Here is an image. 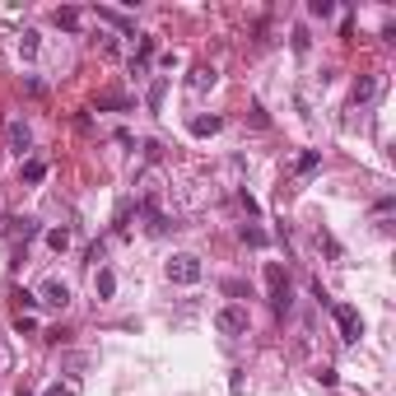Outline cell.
I'll list each match as a JSON object with an SVG mask.
<instances>
[{"label":"cell","instance_id":"6da1fadb","mask_svg":"<svg viewBox=\"0 0 396 396\" xmlns=\"http://www.w3.org/2000/svg\"><path fill=\"white\" fill-rule=\"evenodd\" d=\"M200 275H205V266H200V257H191V252H177V257L168 261V280H173V285H200Z\"/></svg>","mask_w":396,"mask_h":396},{"label":"cell","instance_id":"7a4b0ae2","mask_svg":"<svg viewBox=\"0 0 396 396\" xmlns=\"http://www.w3.org/2000/svg\"><path fill=\"white\" fill-rule=\"evenodd\" d=\"M331 317H335V326H340V340H345V345H354V340L364 335V317H359V308L331 303Z\"/></svg>","mask_w":396,"mask_h":396},{"label":"cell","instance_id":"3957f363","mask_svg":"<svg viewBox=\"0 0 396 396\" xmlns=\"http://www.w3.org/2000/svg\"><path fill=\"white\" fill-rule=\"evenodd\" d=\"M266 290H271V308L275 312H290V280H285V271L280 266H266Z\"/></svg>","mask_w":396,"mask_h":396},{"label":"cell","instance_id":"277c9868","mask_svg":"<svg viewBox=\"0 0 396 396\" xmlns=\"http://www.w3.org/2000/svg\"><path fill=\"white\" fill-rule=\"evenodd\" d=\"M214 331L219 335H243L247 331V308H219V312H214Z\"/></svg>","mask_w":396,"mask_h":396},{"label":"cell","instance_id":"5b68a950","mask_svg":"<svg viewBox=\"0 0 396 396\" xmlns=\"http://www.w3.org/2000/svg\"><path fill=\"white\" fill-rule=\"evenodd\" d=\"M38 303L65 308V303H70V285H65V280H47V285H42V299H38Z\"/></svg>","mask_w":396,"mask_h":396},{"label":"cell","instance_id":"8992f818","mask_svg":"<svg viewBox=\"0 0 396 396\" xmlns=\"http://www.w3.org/2000/svg\"><path fill=\"white\" fill-rule=\"evenodd\" d=\"M98 19H103V24H112V29L122 33V38H131V33H136V24H131L122 10H107V5H98Z\"/></svg>","mask_w":396,"mask_h":396},{"label":"cell","instance_id":"52a82bcc","mask_svg":"<svg viewBox=\"0 0 396 396\" xmlns=\"http://www.w3.org/2000/svg\"><path fill=\"white\" fill-rule=\"evenodd\" d=\"M378 89H382L378 75H359V79H354V103H368V98H378Z\"/></svg>","mask_w":396,"mask_h":396},{"label":"cell","instance_id":"ba28073f","mask_svg":"<svg viewBox=\"0 0 396 396\" xmlns=\"http://www.w3.org/2000/svg\"><path fill=\"white\" fill-rule=\"evenodd\" d=\"M219 131H224V117H214V112L210 117H191V136L205 140V136H219Z\"/></svg>","mask_w":396,"mask_h":396},{"label":"cell","instance_id":"9c48e42d","mask_svg":"<svg viewBox=\"0 0 396 396\" xmlns=\"http://www.w3.org/2000/svg\"><path fill=\"white\" fill-rule=\"evenodd\" d=\"M29 145H33L29 126H24V122H10V150H15L19 159H24V154H29Z\"/></svg>","mask_w":396,"mask_h":396},{"label":"cell","instance_id":"30bf717a","mask_svg":"<svg viewBox=\"0 0 396 396\" xmlns=\"http://www.w3.org/2000/svg\"><path fill=\"white\" fill-rule=\"evenodd\" d=\"M187 84H191V93H205V89H214V65H196Z\"/></svg>","mask_w":396,"mask_h":396},{"label":"cell","instance_id":"8fae6325","mask_svg":"<svg viewBox=\"0 0 396 396\" xmlns=\"http://www.w3.org/2000/svg\"><path fill=\"white\" fill-rule=\"evenodd\" d=\"M93 290H98V299H112V294H117V275L103 266V271L93 275Z\"/></svg>","mask_w":396,"mask_h":396},{"label":"cell","instance_id":"7c38bea8","mask_svg":"<svg viewBox=\"0 0 396 396\" xmlns=\"http://www.w3.org/2000/svg\"><path fill=\"white\" fill-rule=\"evenodd\" d=\"M42 177H47L42 159H24V182H42Z\"/></svg>","mask_w":396,"mask_h":396},{"label":"cell","instance_id":"4fadbf2b","mask_svg":"<svg viewBox=\"0 0 396 396\" xmlns=\"http://www.w3.org/2000/svg\"><path fill=\"white\" fill-rule=\"evenodd\" d=\"M52 19H56V29H70V33L79 29V10H70V5H65V10H56Z\"/></svg>","mask_w":396,"mask_h":396},{"label":"cell","instance_id":"5bb4252c","mask_svg":"<svg viewBox=\"0 0 396 396\" xmlns=\"http://www.w3.org/2000/svg\"><path fill=\"white\" fill-rule=\"evenodd\" d=\"M47 247H52V252H65V247H70V229H52L47 233Z\"/></svg>","mask_w":396,"mask_h":396},{"label":"cell","instance_id":"9a60e30c","mask_svg":"<svg viewBox=\"0 0 396 396\" xmlns=\"http://www.w3.org/2000/svg\"><path fill=\"white\" fill-rule=\"evenodd\" d=\"M19 52H24V56H38V33H33V29H24V38H19Z\"/></svg>","mask_w":396,"mask_h":396},{"label":"cell","instance_id":"2e32d148","mask_svg":"<svg viewBox=\"0 0 396 396\" xmlns=\"http://www.w3.org/2000/svg\"><path fill=\"white\" fill-rule=\"evenodd\" d=\"M42 396H79V387H75V382H52Z\"/></svg>","mask_w":396,"mask_h":396},{"label":"cell","instance_id":"e0dca14e","mask_svg":"<svg viewBox=\"0 0 396 396\" xmlns=\"http://www.w3.org/2000/svg\"><path fill=\"white\" fill-rule=\"evenodd\" d=\"M15 303H19V312H33V308H38V294H29V290H15Z\"/></svg>","mask_w":396,"mask_h":396},{"label":"cell","instance_id":"ac0fdd59","mask_svg":"<svg viewBox=\"0 0 396 396\" xmlns=\"http://www.w3.org/2000/svg\"><path fill=\"white\" fill-rule=\"evenodd\" d=\"M243 243H247V247H266V233L252 229V224H243Z\"/></svg>","mask_w":396,"mask_h":396},{"label":"cell","instance_id":"d6986e66","mask_svg":"<svg viewBox=\"0 0 396 396\" xmlns=\"http://www.w3.org/2000/svg\"><path fill=\"white\" fill-rule=\"evenodd\" d=\"M322 164V154L317 150H308V154H299V173H312V168Z\"/></svg>","mask_w":396,"mask_h":396},{"label":"cell","instance_id":"ffe728a7","mask_svg":"<svg viewBox=\"0 0 396 396\" xmlns=\"http://www.w3.org/2000/svg\"><path fill=\"white\" fill-rule=\"evenodd\" d=\"M308 10H312V15H317V19L335 15V5H331V0H312V5H308Z\"/></svg>","mask_w":396,"mask_h":396},{"label":"cell","instance_id":"44dd1931","mask_svg":"<svg viewBox=\"0 0 396 396\" xmlns=\"http://www.w3.org/2000/svg\"><path fill=\"white\" fill-rule=\"evenodd\" d=\"M164 89H168L164 79H154V89H150V107H159V103H164Z\"/></svg>","mask_w":396,"mask_h":396},{"label":"cell","instance_id":"7402d4cb","mask_svg":"<svg viewBox=\"0 0 396 396\" xmlns=\"http://www.w3.org/2000/svg\"><path fill=\"white\" fill-rule=\"evenodd\" d=\"M98 107H126V98H117V93H103V98H98Z\"/></svg>","mask_w":396,"mask_h":396},{"label":"cell","instance_id":"603a6c76","mask_svg":"<svg viewBox=\"0 0 396 396\" xmlns=\"http://www.w3.org/2000/svg\"><path fill=\"white\" fill-rule=\"evenodd\" d=\"M317 382L322 387H335V368H317Z\"/></svg>","mask_w":396,"mask_h":396},{"label":"cell","instance_id":"cb8c5ba5","mask_svg":"<svg viewBox=\"0 0 396 396\" xmlns=\"http://www.w3.org/2000/svg\"><path fill=\"white\" fill-rule=\"evenodd\" d=\"M15 331H19V335H29V331H33V317H24V312H19V317H15Z\"/></svg>","mask_w":396,"mask_h":396},{"label":"cell","instance_id":"d4e9b609","mask_svg":"<svg viewBox=\"0 0 396 396\" xmlns=\"http://www.w3.org/2000/svg\"><path fill=\"white\" fill-rule=\"evenodd\" d=\"M19 396H33V392H24V387H19Z\"/></svg>","mask_w":396,"mask_h":396}]
</instances>
